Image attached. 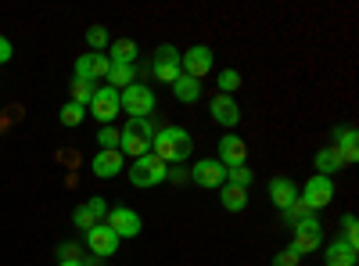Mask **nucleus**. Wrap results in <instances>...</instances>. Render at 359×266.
Instances as JSON below:
<instances>
[{"mask_svg":"<svg viewBox=\"0 0 359 266\" xmlns=\"http://www.w3.org/2000/svg\"><path fill=\"white\" fill-rule=\"evenodd\" d=\"M194 152V137L184 130V126H162L155 130V140H151V155H158L165 166H176V162H187Z\"/></svg>","mask_w":359,"mask_h":266,"instance_id":"obj_1","label":"nucleus"},{"mask_svg":"<svg viewBox=\"0 0 359 266\" xmlns=\"http://www.w3.org/2000/svg\"><path fill=\"white\" fill-rule=\"evenodd\" d=\"M155 119H126V126L118 130V152L130 155V159H140L151 152V140H155Z\"/></svg>","mask_w":359,"mask_h":266,"instance_id":"obj_2","label":"nucleus"},{"mask_svg":"<svg viewBox=\"0 0 359 266\" xmlns=\"http://www.w3.org/2000/svg\"><path fill=\"white\" fill-rule=\"evenodd\" d=\"M165 176H169V166H165L158 155H151V152L140 155V159H133V166H130V184L140 187V191L165 184Z\"/></svg>","mask_w":359,"mask_h":266,"instance_id":"obj_3","label":"nucleus"},{"mask_svg":"<svg viewBox=\"0 0 359 266\" xmlns=\"http://www.w3.org/2000/svg\"><path fill=\"white\" fill-rule=\"evenodd\" d=\"M118 105H123V112L130 115V119H151L158 98H155L151 86L133 83V86H126V91H118Z\"/></svg>","mask_w":359,"mask_h":266,"instance_id":"obj_4","label":"nucleus"},{"mask_svg":"<svg viewBox=\"0 0 359 266\" xmlns=\"http://www.w3.org/2000/svg\"><path fill=\"white\" fill-rule=\"evenodd\" d=\"M298 201H302L309 213L327 209V205L334 201V180H331V176H320V173H313L309 180H306L302 187H298Z\"/></svg>","mask_w":359,"mask_h":266,"instance_id":"obj_5","label":"nucleus"},{"mask_svg":"<svg viewBox=\"0 0 359 266\" xmlns=\"http://www.w3.org/2000/svg\"><path fill=\"white\" fill-rule=\"evenodd\" d=\"M291 230H294V238H291L287 248H291L294 255H313V252L323 245V227H320L316 213H309L306 220H298Z\"/></svg>","mask_w":359,"mask_h":266,"instance_id":"obj_6","label":"nucleus"},{"mask_svg":"<svg viewBox=\"0 0 359 266\" xmlns=\"http://www.w3.org/2000/svg\"><path fill=\"white\" fill-rule=\"evenodd\" d=\"M212 69H216V54H212L208 44H194V47H187L184 54H180V72L191 76V79H205Z\"/></svg>","mask_w":359,"mask_h":266,"instance_id":"obj_7","label":"nucleus"},{"mask_svg":"<svg viewBox=\"0 0 359 266\" xmlns=\"http://www.w3.org/2000/svg\"><path fill=\"white\" fill-rule=\"evenodd\" d=\"M118 112H123V105H118V91H111V86H97L94 101L86 105V115H94L101 126H111Z\"/></svg>","mask_w":359,"mask_h":266,"instance_id":"obj_8","label":"nucleus"},{"mask_svg":"<svg viewBox=\"0 0 359 266\" xmlns=\"http://www.w3.org/2000/svg\"><path fill=\"white\" fill-rule=\"evenodd\" d=\"M83 238H86V248L94 252L97 259H111L118 252V245H123V238H118L108 223H94V227L83 234Z\"/></svg>","mask_w":359,"mask_h":266,"instance_id":"obj_9","label":"nucleus"},{"mask_svg":"<svg viewBox=\"0 0 359 266\" xmlns=\"http://www.w3.org/2000/svg\"><path fill=\"white\" fill-rule=\"evenodd\" d=\"M151 72H155V79L158 83H165V86H172L180 76V51L172 47V44H162L158 51H155V62H151Z\"/></svg>","mask_w":359,"mask_h":266,"instance_id":"obj_10","label":"nucleus"},{"mask_svg":"<svg viewBox=\"0 0 359 266\" xmlns=\"http://www.w3.org/2000/svg\"><path fill=\"white\" fill-rule=\"evenodd\" d=\"M108 69H111V62H108V54H94V51H86V54H79L76 58V79H83V83H101V79H108Z\"/></svg>","mask_w":359,"mask_h":266,"instance_id":"obj_11","label":"nucleus"},{"mask_svg":"<svg viewBox=\"0 0 359 266\" xmlns=\"http://www.w3.org/2000/svg\"><path fill=\"white\" fill-rule=\"evenodd\" d=\"M104 223L118 234V238H137V234L144 230V220H140L133 209H126V205H115V209H108Z\"/></svg>","mask_w":359,"mask_h":266,"instance_id":"obj_12","label":"nucleus"},{"mask_svg":"<svg viewBox=\"0 0 359 266\" xmlns=\"http://www.w3.org/2000/svg\"><path fill=\"white\" fill-rule=\"evenodd\" d=\"M104 216H108V201L101 198V194H94V198H86L83 205H76V213H72V223L86 234L94 223H104Z\"/></svg>","mask_w":359,"mask_h":266,"instance_id":"obj_13","label":"nucleus"},{"mask_svg":"<svg viewBox=\"0 0 359 266\" xmlns=\"http://www.w3.org/2000/svg\"><path fill=\"white\" fill-rule=\"evenodd\" d=\"M191 180H194L198 187H205V191H219V187L226 184V169H223L216 159H201V162H194Z\"/></svg>","mask_w":359,"mask_h":266,"instance_id":"obj_14","label":"nucleus"},{"mask_svg":"<svg viewBox=\"0 0 359 266\" xmlns=\"http://www.w3.org/2000/svg\"><path fill=\"white\" fill-rule=\"evenodd\" d=\"M208 115L219 123V126H226V130H233L237 123H241V105H237L230 94H216L212 101H208Z\"/></svg>","mask_w":359,"mask_h":266,"instance_id":"obj_15","label":"nucleus"},{"mask_svg":"<svg viewBox=\"0 0 359 266\" xmlns=\"http://www.w3.org/2000/svg\"><path fill=\"white\" fill-rule=\"evenodd\" d=\"M223 169H233V166H245L248 162V144L237 137V133H226L219 137V159H216Z\"/></svg>","mask_w":359,"mask_h":266,"instance_id":"obj_16","label":"nucleus"},{"mask_svg":"<svg viewBox=\"0 0 359 266\" xmlns=\"http://www.w3.org/2000/svg\"><path fill=\"white\" fill-rule=\"evenodd\" d=\"M334 152L341 155V166H355L359 162V137H355V126H334Z\"/></svg>","mask_w":359,"mask_h":266,"instance_id":"obj_17","label":"nucleus"},{"mask_svg":"<svg viewBox=\"0 0 359 266\" xmlns=\"http://www.w3.org/2000/svg\"><path fill=\"white\" fill-rule=\"evenodd\" d=\"M126 166V155L118 152V147H111V152H97L94 162H90V169H94L97 180H111V176H118Z\"/></svg>","mask_w":359,"mask_h":266,"instance_id":"obj_18","label":"nucleus"},{"mask_svg":"<svg viewBox=\"0 0 359 266\" xmlns=\"http://www.w3.org/2000/svg\"><path fill=\"white\" fill-rule=\"evenodd\" d=\"M269 201H273L280 213L291 209V205L298 201V184L291 180V176H273V180H269Z\"/></svg>","mask_w":359,"mask_h":266,"instance_id":"obj_19","label":"nucleus"},{"mask_svg":"<svg viewBox=\"0 0 359 266\" xmlns=\"http://www.w3.org/2000/svg\"><path fill=\"white\" fill-rule=\"evenodd\" d=\"M137 58H140L137 40H130V36H118V40H111V47H108V62H111V65H133Z\"/></svg>","mask_w":359,"mask_h":266,"instance_id":"obj_20","label":"nucleus"},{"mask_svg":"<svg viewBox=\"0 0 359 266\" xmlns=\"http://www.w3.org/2000/svg\"><path fill=\"white\" fill-rule=\"evenodd\" d=\"M323 255H327V266H355L359 248H352V245H345L341 238H334L331 245L323 248Z\"/></svg>","mask_w":359,"mask_h":266,"instance_id":"obj_21","label":"nucleus"},{"mask_svg":"<svg viewBox=\"0 0 359 266\" xmlns=\"http://www.w3.org/2000/svg\"><path fill=\"white\" fill-rule=\"evenodd\" d=\"M313 162H316V173H320V176H331V180H334V173H341V169H345V166H341V155L334 152L331 144H327V147H320Z\"/></svg>","mask_w":359,"mask_h":266,"instance_id":"obj_22","label":"nucleus"},{"mask_svg":"<svg viewBox=\"0 0 359 266\" xmlns=\"http://www.w3.org/2000/svg\"><path fill=\"white\" fill-rule=\"evenodd\" d=\"M172 94H176V101H180V105H194V101L201 98V79L180 76V79L172 83Z\"/></svg>","mask_w":359,"mask_h":266,"instance_id":"obj_23","label":"nucleus"},{"mask_svg":"<svg viewBox=\"0 0 359 266\" xmlns=\"http://www.w3.org/2000/svg\"><path fill=\"white\" fill-rule=\"evenodd\" d=\"M223 209L226 213H245V205H248V191L245 187H233V184H223Z\"/></svg>","mask_w":359,"mask_h":266,"instance_id":"obj_24","label":"nucleus"},{"mask_svg":"<svg viewBox=\"0 0 359 266\" xmlns=\"http://www.w3.org/2000/svg\"><path fill=\"white\" fill-rule=\"evenodd\" d=\"M137 83V69L133 65H111L108 69V86L111 91H126V86Z\"/></svg>","mask_w":359,"mask_h":266,"instance_id":"obj_25","label":"nucleus"},{"mask_svg":"<svg viewBox=\"0 0 359 266\" xmlns=\"http://www.w3.org/2000/svg\"><path fill=\"white\" fill-rule=\"evenodd\" d=\"M252 180H255V173L248 169V162L245 166H233V169H226V184H233V187H252Z\"/></svg>","mask_w":359,"mask_h":266,"instance_id":"obj_26","label":"nucleus"},{"mask_svg":"<svg viewBox=\"0 0 359 266\" xmlns=\"http://www.w3.org/2000/svg\"><path fill=\"white\" fill-rule=\"evenodd\" d=\"M57 119H62V126H69V130H72V126H79V123L86 119V108H83V105H72V101H69V105H65L62 112H57Z\"/></svg>","mask_w":359,"mask_h":266,"instance_id":"obj_27","label":"nucleus"},{"mask_svg":"<svg viewBox=\"0 0 359 266\" xmlns=\"http://www.w3.org/2000/svg\"><path fill=\"white\" fill-rule=\"evenodd\" d=\"M216 86H219V94H230L233 98V91L241 86V72H237V69H223L216 76Z\"/></svg>","mask_w":359,"mask_h":266,"instance_id":"obj_28","label":"nucleus"},{"mask_svg":"<svg viewBox=\"0 0 359 266\" xmlns=\"http://www.w3.org/2000/svg\"><path fill=\"white\" fill-rule=\"evenodd\" d=\"M86 44H90V51H94V54H104V47H108V29H104V25H90V29H86Z\"/></svg>","mask_w":359,"mask_h":266,"instance_id":"obj_29","label":"nucleus"},{"mask_svg":"<svg viewBox=\"0 0 359 266\" xmlns=\"http://www.w3.org/2000/svg\"><path fill=\"white\" fill-rule=\"evenodd\" d=\"M341 241L352 245V248H359V223H355V213H345V220H341Z\"/></svg>","mask_w":359,"mask_h":266,"instance_id":"obj_30","label":"nucleus"},{"mask_svg":"<svg viewBox=\"0 0 359 266\" xmlns=\"http://www.w3.org/2000/svg\"><path fill=\"white\" fill-rule=\"evenodd\" d=\"M94 91H97V86L94 83H83V79H76L72 83V105H90V101H94Z\"/></svg>","mask_w":359,"mask_h":266,"instance_id":"obj_31","label":"nucleus"},{"mask_svg":"<svg viewBox=\"0 0 359 266\" xmlns=\"http://www.w3.org/2000/svg\"><path fill=\"white\" fill-rule=\"evenodd\" d=\"M97 144H101V152H111V147H118V130H115V126H101Z\"/></svg>","mask_w":359,"mask_h":266,"instance_id":"obj_32","label":"nucleus"},{"mask_svg":"<svg viewBox=\"0 0 359 266\" xmlns=\"http://www.w3.org/2000/svg\"><path fill=\"white\" fill-rule=\"evenodd\" d=\"M280 216H284V223H291V227H294L298 220H306V216H309V209H306V205H302V201H294V205H291V209H284Z\"/></svg>","mask_w":359,"mask_h":266,"instance_id":"obj_33","label":"nucleus"},{"mask_svg":"<svg viewBox=\"0 0 359 266\" xmlns=\"http://www.w3.org/2000/svg\"><path fill=\"white\" fill-rule=\"evenodd\" d=\"M298 262H302V255H294L291 248H284V252L273 255V262H269V266H298Z\"/></svg>","mask_w":359,"mask_h":266,"instance_id":"obj_34","label":"nucleus"},{"mask_svg":"<svg viewBox=\"0 0 359 266\" xmlns=\"http://www.w3.org/2000/svg\"><path fill=\"white\" fill-rule=\"evenodd\" d=\"M11 54H15L11 40H8V36H0V65H4V62H11Z\"/></svg>","mask_w":359,"mask_h":266,"instance_id":"obj_35","label":"nucleus"},{"mask_svg":"<svg viewBox=\"0 0 359 266\" xmlns=\"http://www.w3.org/2000/svg\"><path fill=\"white\" fill-rule=\"evenodd\" d=\"M57 266H83V262H76V259H62V262H57Z\"/></svg>","mask_w":359,"mask_h":266,"instance_id":"obj_36","label":"nucleus"}]
</instances>
